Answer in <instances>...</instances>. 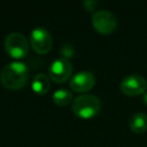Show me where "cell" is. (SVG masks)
I'll list each match as a JSON object with an SVG mask.
<instances>
[{
  "mask_svg": "<svg viewBox=\"0 0 147 147\" xmlns=\"http://www.w3.org/2000/svg\"><path fill=\"white\" fill-rule=\"evenodd\" d=\"M0 78L6 89L13 91L20 90L28 82V67L20 61H13L5 65L1 71Z\"/></svg>",
  "mask_w": 147,
  "mask_h": 147,
  "instance_id": "6da1fadb",
  "label": "cell"
},
{
  "mask_svg": "<svg viewBox=\"0 0 147 147\" xmlns=\"http://www.w3.org/2000/svg\"><path fill=\"white\" fill-rule=\"evenodd\" d=\"M71 110L78 117L90 119L97 116L101 110V101L98 97L91 94H84L73 100Z\"/></svg>",
  "mask_w": 147,
  "mask_h": 147,
  "instance_id": "7a4b0ae2",
  "label": "cell"
},
{
  "mask_svg": "<svg viewBox=\"0 0 147 147\" xmlns=\"http://www.w3.org/2000/svg\"><path fill=\"white\" fill-rule=\"evenodd\" d=\"M6 53L11 57L16 59H23L29 51V45L26 37L19 32H11L4 40Z\"/></svg>",
  "mask_w": 147,
  "mask_h": 147,
  "instance_id": "3957f363",
  "label": "cell"
},
{
  "mask_svg": "<svg viewBox=\"0 0 147 147\" xmlns=\"http://www.w3.org/2000/svg\"><path fill=\"white\" fill-rule=\"evenodd\" d=\"M73 73L71 61L65 57L57 59L49 67V78L57 84H63L69 79Z\"/></svg>",
  "mask_w": 147,
  "mask_h": 147,
  "instance_id": "277c9868",
  "label": "cell"
},
{
  "mask_svg": "<svg viewBox=\"0 0 147 147\" xmlns=\"http://www.w3.org/2000/svg\"><path fill=\"white\" fill-rule=\"evenodd\" d=\"M92 23L94 28L101 34H110L117 26V18L111 11L99 10L93 14Z\"/></svg>",
  "mask_w": 147,
  "mask_h": 147,
  "instance_id": "5b68a950",
  "label": "cell"
},
{
  "mask_svg": "<svg viewBox=\"0 0 147 147\" xmlns=\"http://www.w3.org/2000/svg\"><path fill=\"white\" fill-rule=\"evenodd\" d=\"M147 89V81L144 77L133 74L129 75L122 80L120 84V90L127 96H137L144 94Z\"/></svg>",
  "mask_w": 147,
  "mask_h": 147,
  "instance_id": "8992f818",
  "label": "cell"
},
{
  "mask_svg": "<svg viewBox=\"0 0 147 147\" xmlns=\"http://www.w3.org/2000/svg\"><path fill=\"white\" fill-rule=\"evenodd\" d=\"M30 45L32 49L39 55H45L51 49L53 39L47 29L37 27L30 34Z\"/></svg>",
  "mask_w": 147,
  "mask_h": 147,
  "instance_id": "52a82bcc",
  "label": "cell"
},
{
  "mask_svg": "<svg viewBox=\"0 0 147 147\" xmlns=\"http://www.w3.org/2000/svg\"><path fill=\"white\" fill-rule=\"evenodd\" d=\"M96 84V79L90 71H80L69 81V88L77 93H86L91 91Z\"/></svg>",
  "mask_w": 147,
  "mask_h": 147,
  "instance_id": "ba28073f",
  "label": "cell"
},
{
  "mask_svg": "<svg viewBox=\"0 0 147 147\" xmlns=\"http://www.w3.org/2000/svg\"><path fill=\"white\" fill-rule=\"evenodd\" d=\"M32 90L37 95H45L49 91L51 81L45 74H37L32 81Z\"/></svg>",
  "mask_w": 147,
  "mask_h": 147,
  "instance_id": "9c48e42d",
  "label": "cell"
},
{
  "mask_svg": "<svg viewBox=\"0 0 147 147\" xmlns=\"http://www.w3.org/2000/svg\"><path fill=\"white\" fill-rule=\"evenodd\" d=\"M130 129L135 133H142L147 130V115L145 113H135L129 121Z\"/></svg>",
  "mask_w": 147,
  "mask_h": 147,
  "instance_id": "30bf717a",
  "label": "cell"
},
{
  "mask_svg": "<svg viewBox=\"0 0 147 147\" xmlns=\"http://www.w3.org/2000/svg\"><path fill=\"white\" fill-rule=\"evenodd\" d=\"M53 100L57 106H67L73 100V94L67 89H59L53 93Z\"/></svg>",
  "mask_w": 147,
  "mask_h": 147,
  "instance_id": "8fae6325",
  "label": "cell"
},
{
  "mask_svg": "<svg viewBox=\"0 0 147 147\" xmlns=\"http://www.w3.org/2000/svg\"><path fill=\"white\" fill-rule=\"evenodd\" d=\"M61 55H63V57H65V59H67V57H73V55H75V49H74L73 47L67 45L65 47H63V49H61Z\"/></svg>",
  "mask_w": 147,
  "mask_h": 147,
  "instance_id": "7c38bea8",
  "label": "cell"
},
{
  "mask_svg": "<svg viewBox=\"0 0 147 147\" xmlns=\"http://www.w3.org/2000/svg\"><path fill=\"white\" fill-rule=\"evenodd\" d=\"M85 9L88 11H94L95 8L98 6V1H95V0H86L83 2Z\"/></svg>",
  "mask_w": 147,
  "mask_h": 147,
  "instance_id": "4fadbf2b",
  "label": "cell"
},
{
  "mask_svg": "<svg viewBox=\"0 0 147 147\" xmlns=\"http://www.w3.org/2000/svg\"><path fill=\"white\" fill-rule=\"evenodd\" d=\"M143 102L147 105V91L144 93V94H143Z\"/></svg>",
  "mask_w": 147,
  "mask_h": 147,
  "instance_id": "5bb4252c",
  "label": "cell"
},
{
  "mask_svg": "<svg viewBox=\"0 0 147 147\" xmlns=\"http://www.w3.org/2000/svg\"><path fill=\"white\" fill-rule=\"evenodd\" d=\"M0 76H1V75H0Z\"/></svg>",
  "mask_w": 147,
  "mask_h": 147,
  "instance_id": "9a60e30c",
  "label": "cell"
}]
</instances>
